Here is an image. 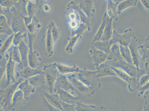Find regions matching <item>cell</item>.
<instances>
[{
    "instance_id": "6da1fadb",
    "label": "cell",
    "mask_w": 149,
    "mask_h": 111,
    "mask_svg": "<svg viewBox=\"0 0 149 111\" xmlns=\"http://www.w3.org/2000/svg\"><path fill=\"white\" fill-rule=\"evenodd\" d=\"M20 78L15 83L12 84L5 89H1V110H5L11 108L12 99L18 85L25 80Z\"/></svg>"
},
{
    "instance_id": "7a4b0ae2",
    "label": "cell",
    "mask_w": 149,
    "mask_h": 111,
    "mask_svg": "<svg viewBox=\"0 0 149 111\" xmlns=\"http://www.w3.org/2000/svg\"><path fill=\"white\" fill-rule=\"evenodd\" d=\"M43 71L45 76L46 84L50 93H54V85L60 74L57 69L55 63L45 65Z\"/></svg>"
},
{
    "instance_id": "3957f363",
    "label": "cell",
    "mask_w": 149,
    "mask_h": 111,
    "mask_svg": "<svg viewBox=\"0 0 149 111\" xmlns=\"http://www.w3.org/2000/svg\"><path fill=\"white\" fill-rule=\"evenodd\" d=\"M134 36V33L131 28L127 29L123 35L119 34L116 30L113 31L111 38L109 41V45L111 47L113 44L118 43L120 45L128 46Z\"/></svg>"
},
{
    "instance_id": "277c9868",
    "label": "cell",
    "mask_w": 149,
    "mask_h": 111,
    "mask_svg": "<svg viewBox=\"0 0 149 111\" xmlns=\"http://www.w3.org/2000/svg\"><path fill=\"white\" fill-rule=\"evenodd\" d=\"M10 10L13 12V14L11 17L9 25L13 33H17L21 31L28 32L22 15L16 10L14 6L11 8Z\"/></svg>"
},
{
    "instance_id": "5b68a950",
    "label": "cell",
    "mask_w": 149,
    "mask_h": 111,
    "mask_svg": "<svg viewBox=\"0 0 149 111\" xmlns=\"http://www.w3.org/2000/svg\"><path fill=\"white\" fill-rule=\"evenodd\" d=\"M28 65L30 67L37 68L39 66L40 58L37 51L33 49V42L36 33L31 34L28 32Z\"/></svg>"
},
{
    "instance_id": "8992f818",
    "label": "cell",
    "mask_w": 149,
    "mask_h": 111,
    "mask_svg": "<svg viewBox=\"0 0 149 111\" xmlns=\"http://www.w3.org/2000/svg\"><path fill=\"white\" fill-rule=\"evenodd\" d=\"M59 89L65 90L75 96L78 94L68 79L66 75L60 74L57 78L54 85V93H57Z\"/></svg>"
},
{
    "instance_id": "52a82bcc",
    "label": "cell",
    "mask_w": 149,
    "mask_h": 111,
    "mask_svg": "<svg viewBox=\"0 0 149 111\" xmlns=\"http://www.w3.org/2000/svg\"><path fill=\"white\" fill-rule=\"evenodd\" d=\"M12 45L8 50L9 53V58L7 64L6 76V88L12 84L16 82L15 75V68L16 62L13 61L12 58L11 51Z\"/></svg>"
},
{
    "instance_id": "ba28073f",
    "label": "cell",
    "mask_w": 149,
    "mask_h": 111,
    "mask_svg": "<svg viewBox=\"0 0 149 111\" xmlns=\"http://www.w3.org/2000/svg\"><path fill=\"white\" fill-rule=\"evenodd\" d=\"M66 77L71 83L78 94H85L88 92L89 88L81 82L77 78L75 74H66Z\"/></svg>"
},
{
    "instance_id": "9c48e42d",
    "label": "cell",
    "mask_w": 149,
    "mask_h": 111,
    "mask_svg": "<svg viewBox=\"0 0 149 111\" xmlns=\"http://www.w3.org/2000/svg\"><path fill=\"white\" fill-rule=\"evenodd\" d=\"M92 62L97 67L104 63L108 59V55L104 51L96 49L92 46L90 50Z\"/></svg>"
},
{
    "instance_id": "30bf717a",
    "label": "cell",
    "mask_w": 149,
    "mask_h": 111,
    "mask_svg": "<svg viewBox=\"0 0 149 111\" xmlns=\"http://www.w3.org/2000/svg\"><path fill=\"white\" fill-rule=\"evenodd\" d=\"M78 73L77 76V78L88 87L91 86L92 83L94 82L97 78V71L80 70Z\"/></svg>"
},
{
    "instance_id": "8fae6325",
    "label": "cell",
    "mask_w": 149,
    "mask_h": 111,
    "mask_svg": "<svg viewBox=\"0 0 149 111\" xmlns=\"http://www.w3.org/2000/svg\"><path fill=\"white\" fill-rule=\"evenodd\" d=\"M42 93L47 101L52 106L59 111H64L62 107V101L57 93H50L45 92H43Z\"/></svg>"
},
{
    "instance_id": "7c38bea8",
    "label": "cell",
    "mask_w": 149,
    "mask_h": 111,
    "mask_svg": "<svg viewBox=\"0 0 149 111\" xmlns=\"http://www.w3.org/2000/svg\"><path fill=\"white\" fill-rule=\"evenodd\" d=\"M18 87L23 92L25 101H28L31 94L35 93L36 88L29 83L28 79H26L21 83L18 85Z\"/></svg>"
},
{
    "instance_id": "4fadbf2b",
    "label": "cell",
    "mask_w": 149,
    "mask_h": 111,
    "mask_svg": "<svg viewBox=\"0 0 149 111\" xmlns=\"http://www.w3.org/2000/svg\"><path fill=\"white\" fill-rule=\"evenodd\" d=\"M17 47L21 55V62L23 67L29 66L28 60L29 48L25 40L23 39Z\"/></svg>"
},
{
    "instance_id": "5bb4252c",
    "label": "cell",
    "mask_w": 149,
    "mask_h": 111,
    "mask_svg": "<svg viewBox=\"0 0 149 111\" xmlns=\"http://www.w3.org/2000/svg\"><path fill=\"white\" fill-rule=\"evenodd\" d=\"M57 93L59 94L61 100L63 102L70 104H76L79 97L73 96L66 91L63 89H58Z\"/></svg>"
},
{
    "instance_id": "9a60e30c",
    "label": "cell",
    "mask_w": 149,
    "mask_h": 111,
    "mask_svg": "<svg viewBox=\"0 0 149 111\" xmlns=\"http://www.w3.org/2000/svg\"><path fill=\"white\" fill-rule=\"evenodd\" d=\"M79 7L89 18L93 17L95 12L93 0H79Z\"/></svg>"
},
{
    "instance_id": "2e32d148",
    "label": "cell",
    "mask_w": 149,
    "mask_h": 111,
    "mask_svg": "<svg viewBox=\"0 0 149 111\" xmlns=\"http://www.w3.org/2000/svg\"><path fill=\"white\" fill-rule=\"evenodd\" d=\"M97 78H101L108 76H117L116 72L107 63L100 65L97 69Z\"/></svg>"
},
{
    "instance_id": "e0dca14e",
    "label": "cell",
    "mask_w": 149,
    "mask_h": 111,
    "mask_svg": "<svg viewBox=\"0 0 149 111\" xmlns=\"http://www.w3.org/2000/svg\"><path fill=\"white\" fill-rule=\"evenodd\" d=\"M54 43L51 34V28L50 25L47 27L45 38V46L46 50L49 56H51L53 54Z\"/></svg>"
},
{
    "instance_id": "ac0fdd59",
    "label": "cell",
    "mask_w": 149,
    "mask_h": 111,
    "mask_svg": "<svg viewBox=\"0 0 149 111\" xmlns=\"http://www.w3.org/2000/svg\"><path fill=\"white\" fill-rule=\"evenodd\" d=\"M113 20V19L109 18L107 16L106 25L104 29L102 37L100 40L109 42L111 38L113 32V29H112Z\"/></svg>"
},
{
    "instance_id": "d6986e66",
    "label": "cell",
    "mask_w": 149,
    "mask_h": 111,
    "mask_svg": "<svg viewBox=\"0 0 149 111\" xmlns=\"http://www.w3.org/2000/svg\"><path fill=\"white\" fill-rule=\"evenodd\" d=\"M55 63V66L58 71L61 74L63 75L74 73H78L80 70L79 67L77 66H69L60 63Z\"/></svg>"
},
{
    "instance_id": "ffe728a7",
    "label": "cell",
    "mask_w": 149,
    "mask_h": 111,
    "mask_svg": "<svg viewBox=\"0 0 149 111\" xmlns=\"http://www.w3.org/2000/svg\"><path fill=\"white\" fill-rule=\"evenodd\" d=\"M138 0H124L118 5L117 12L119 15L124 11L130 8L136 6L137 4Z\"/></svg>"
},
{
    "instance_id": "44dd1931",
    "label": "cell",
    "mask_w": 149,
    "mask_h": 111,
    "mask_svg": "<svg viewBox=\"0 0 149 111\" xmlns=\"http://www.w3.org/2000/svg\"><path fill=\"white\" fill-rule=\"evenodd\" d=\"M1 34H4L10 36L14 33L8 24L7 19L4 15L1 14Z\"/></svg>"
},
{
    "instance_id": "7402d4cb",
    "label": "cell",
    "mask_w": 149,
    "mask_h": 111,
    "mask_svg": "<svg viewBox=\"0 0 149 111\" xmlns=\"http://www.w3.org/2000/svg\"><path fill=\"white\" fill-rule=\"evenodd\" d=\"M28 79L29 83L35 87L41 86L46 83L45 76L44 73L37 74Z\"/></svg>"
},
{
    "instance_id": "603a6c76",
    "label": "cell",
    "mask_w": 149,
    "mask_h": 111,
    "mask_svg": "<svg viewBox=\"0 0 149 111\" xmlns=\"http://www.w3.org/2000/svg\"><path fill=\"white\" fill-rule=\"evenodd\" d=\"M29 0H18L15 3L14 7L20 14L24 16H28L27 6Z\"/></svg>"
},
{
    "instance_id": "cb8c5ba5",
    "label": "cell",
    "mask_w": 149,
    "mask_h": 111,
    "mask_svg": "<svg viewBox=\"0 0 149 111\" xmlns=\"http://www.w3.org/2000/svg\"><path fill=\"white\" fill-rule=\"evenodd\" d=\"M118 5L113 2V0H108L107 9L106 12L108 17L109 18L114 19L118 15L117 8Z\"/></svg>"
},
{
    "instance_id": "d4e9b609",
    "label": "cell",
    "mask_w": 149,
    "mask_h": 111,
    "mask_svg": "<svg viewBox=\"0 0 149 111\" xmlns=\"http://www.w3.org/2000/svg\"><path fill=\"white\" fill-rule=\"evenodd\" d=\"M107 18V12H106L104 13L103 17L101 24L100 25L97 33H96L94 37H93V42L99 41V40L101 39L102 37L104 29H105L106 25Z\"/></svg>"
},
{
    "instance_id": "484cf974",
    "label": "cell",
    "mask_w": 149,
    "mask_h": 111,
    "mask_svg": "<svg viewBox=\"0 0 149 111\" xmlns=\"http://www.w3.org/2000/svg\"><path fill=\"white\" fill-rule=\"evenodd\" d=\"M93 46L97 49L104 51L107 55H109L110 52L111 47L109 42L99 40L93 42Z\"/></svg>"
},
{
    "instance_id": "4316f807",
    "label": "cell",
    "mask_w": 149,
    "mask_h": 111,
    "mask_svg": "<svg viewBox=\"0 0 149 111\" xmlns=\"http://www.w3.org/2000/svg\"><path fill=\"white\" fill-rule=\"evenodd\" d=\"M110 66L112 69L114 70L115 72H116V75L118 76L120 78H121L123 80L125 81L129 84H130L131 85H134V80L133 78H131L130 76L128 74H126L124 71H122L116 67L111 66Z\"/></svg>"
},
{
    "instance_id": "83f0119b",
    "label": "cell",
    "mask_w": 149,
    "mask_h": 111,
    "mask_svg": "<svg viewBox=\"0 0 149 111\" xmlns=\"http://www.w3.org/2000/svg\"><path fill=\"white\" fill-rule=\"evenodd\" d=\"M81 34L82 33H78L74 36H72V37L69 39L68 44L66 46L65 48L66 52L68 53H72L74 46L79 40Z\"/></svg>"
},
{
    "instance_id": "f1b7e54d",
    "label": "cell",
    "mask_w": 149,
    "mask_h": 111,
    "mask_svg": "<svg viewBox=\"0 0 149 111\" xmlns=\"http://www.w3.org/2000/svg\"><path fill=\"white\" fill-rule=\"evenodd\" d=\"M23 101L25 102V101L23 92L20 89L16 90L12 99L11 108L17 106Z\"/></svg>"
},
{
    "instance_id": "f546056e",
    "label": "cell",
    "mask_w": 149,
    "mask_h": 111,
    "mask_svg": "<svg viewBox=\"0 0 149 111\" xmlns=\"http://www.w3.org/2000/svg\"><path fill=\"white\" fill-rule=\"evenodd\" d=\"M120 53L125 60L129 64L132 65L133 63V62L132 55L128 47L120 45Z\"/></svg>"
},
{
    "instance_id": "4dcf8cb0",
    "label": "cell",
    "mask_w": 149,
    "mask_h": 111,
    "mask_svg": "<svg viewBox=\"0 0 149 111\" xmlns=\"http://www.w3.org/2000/svg\"><path fill=\"white\" fill-rule=\"evenodd\" d=\"M41 25L39 24V21L36 17H34L32 22L26 27L27 31L31 34L36 33L40 29Z\"/></svg>"
},
{
    "instance_id": "1f68e13d",
    "label": "cell",
    "mask_w": 149,
    "mask_h": 111,
    "mask_svg": "<svg viewBox=\"0 0 149 111\" xmlns=\"http://www.w3.org/2000/svg\"><path fill=\"white\" fill-rule=\"evenodd\" d=\"M14 33L10 35L3 43L1 48V58L6 53L9 48L13 45Z\"/></svg>"
},
{
    "instance_id": "d6a6232c",
    "label": "cell",
    "mask_w": 149,
    "mask_h": 111,
    "mask_svg": "<svg viewBox=\"0 0 149 111\" xmlns=\"http://www.w3.org/2000/svg\"><path fill=\"white\" fill-rule=\"evenodd\" d=\"M28 35V32L21 31L14 33L13 44L15 46H18L23 39L26 38Z\"/></svg>"
},
{
    "instance_id": "836d02e7",
    "label": "cell",
    "mask_w": 149,
    "mask_h": 111,
    "mask_svg": "<svg viewBox=\"0 0 149 111\" xmlns=\"http://www.w3.org/2000/svg\"><path fill=\"white\" fill-rule=\"evenodd\" d=\"M51 26V34L53 39L54 44H56L60 36V31L55 25L54 21H51L50 22Z\"/></svg>"
},
{
    "instance_id": "e575fe53",
    "label": "cell",
    "mask_w": 149,
    "mask_h": 111,
    "mask_svg": "<svg viewBox=\"0 0 149 111\" xmlns=\"http://www.w3.org/2000/svg\"><path fill=\"white\" fill-rule=\"evenodd\" d=\"M9 58V53L7 51L2 57L1 58V79L3 78L6 72L7 64Z\"/></svg>"
},
{
    "instance_id": "d590c367",
    "label": "cell",
    "mask_w": 149,
    "mask_h": 111,
    "mask_svg": "<svg viewBox=\"0 0 149 111\" xmlns=\"http://www.w3.org/2000/svg\"><path fill=\"white\" fill-rule=\"evenodd\" d=\"M11 54L13 60L16 63H18L22 66L21 55L17 46H15L13 44L12 45Z\"/></svg>"
},
{
    "instance_id": "8d00e7d4",
    "label": "cell",
    "mask_w": 149,
    "mask_h": 111,
    "mask_svg": "<svg viewBox=\"0 0 149 111\" xmlns=\"http://www.w3.org/2000/svg\"><path fill=\"white\" fill-rule=\"evenodd\" d=\"M36 3L32 2L29 0L27 6V10L28 16L30 17H33L34 15L36 13L37 10V7Z\"/></svg>"
},
{
    "instance_id": "74e56055",
    "label": "cell",
    "mask_w": 149,
    "mask_h": 111,
    "mask_svg": "<svg viewBox=\"0 0 149 111\" xmlns=\"http://www.w3.org/2000/svg\"><path fill=\"white\" fill-rule=\"evenodd\" d=\"M42 99V105L43 109L46 111H60L58 109L54 108L48 102L45 97L43 94L41 95Z\"/></svg>"
},
{
    "instance_id": "f35d334b",
    "label": "cell",
    "mask_w": 149,
    "mask_h": 111,
    "mask_svg": "<svg viewBox=\"0 0 149 111\" xmlns=\"http://www.w3.org/2000/svg\"><path fill=\"white\" fill-rule=\"evenodd\" d=\"M95 107L92 105H85L82 103L77 101L76 103V111H88L90 110L94 109Z\"/></svg>"
},
{
    "instance_id": "ab89813d",
    "label": "cell",
    "mask_w": 149,
    "mask_h": 111,
    "mask_svg": "<svg viewBox=\"0 0 149 111\" xmlns=\"http://www.w3.org/2000/svg\"><path fill=\"white\" fill-rule=\"evenodd\" d=\"M18 0H0L1 6L2 7L11 8L14 6Z\"/></svg>"
},
{
    "instance_id": "60d3db41",
    "label": "cell",
    "mask_w": 149,
    "mask_h": 111,
    "mask_svg": "<svg viewBox=\"0 0 149 111\" xmlns=\"http://www.w3.org/2000/svg\"><path fill=\"white\" fill-rule=\"evenodd\" d=\"M62 105L63 110L65 111H73L76 110V104L67 103L62 101Z\"/></svg>"
},
{
    "instance_id": "b9f144b4",
    "label": "cell",
    "mask_w": 149,
    "mask_h": 111,
    "mask_svg": "<svg viewBox=\"0 0 149 111\" xmlns=\"http://www.w3.org/2000/svg\"><path fill=\"white\" fill-rule=\"evenodd\" d=\"M149 81V73H147V74L143 76L141 78L139 85L141 86H143V85H146Z\"/></svg>"
},
{
    "instance_id": "7bdbcfd3",
    "label": "cell",
    "mask_w": 149,
    "mask_h": 111,
    "mask_svg": "<svg viewBox=\"0 0 149 111\" xmlns=\"http://www.w3.org/2000/svg\"><path fill=\"white\" fill-rule=\"evenodd\" d=\"M23 19L25 22V25L26 27L29 25L30 23L32 22V19L33 17H30L29 16H24L22 15Z\"/></svg>"
},
{
    "instance_id": "ee69618b",
    "label": "cell",
    "mask_w": 149,
    "mask_h": 111,
    "mask_svg": "<svg viewBox=\"0 0 149 111\" xmlns=\"http://www.w3.org/2000/svg\"><path fill=\"white\" fill-rule=\"evenodd\" d=\"M143 56L142 61L143 62L146 60L148 58H149V49H143Z\"/></svg>"
},
{
    "instance_id": "f6af8a7d",
    "label": "cell",
    "mask_w": 149,
    "mask_h": 111,
    "mask_svg": "<svg viewBox=\"0 0 149 111\" xmlns=\"http://www.w3.org/2000/svg\"><path fill=\"white\" fill-rule=\"evenodd\" d=\"M144 7L149 12V0H140Z\"/></svg>"
},
{
    "instance_id": "bcb514c9",
    "label": "cell",
    "mask_w": 149,
    "mask_h": 111,
    "mask_svg": "<svg viewBox=\"0 0 149 111\" xmlns=\"http://www.w3.org/2000/svg\"><path fill=\"white\" fill-rule=\"evenodd\" d=\"M140 89V91L141 92H140V94H143V93L145 91L149 89V81L146 84V85H145L144 86L141 87Z\"/></svg>"
},
{
    "instance_id": "7dc6e473",
    "label": "cell",
    "mask_w": 149,
    "mask_h": 111,
    "mask_svg": "<svg viewBox=\"0 0 149 111\" xmlns=\"http://www.w3.org/2000/svg\"><path fill=\"white\" fill-rule=\"evenodd\" d=\"M143 49H149V35L146 39V43L143 46H141Z\"/></svg>"
},
{
    "instance_id": "c3c4849f",
    "label": "cell",
    "mask_w": 149,
    "mask_h": 111,
    "mask_svg": "<svg viewBox=\"0 0 149 111\" xmlns=\"http://www.w3.org/2000/svg\"><path fill=\"white\" fill-rule=\"evenodd\" d=\"M144 66V69L146 70V72L147 73H149V58L146 60Z\"/></svg>"
},
{
    "instance_id": "681fc988",
    "label": "cell",
    "mask_w": 149,
    "mask_h": 111,
    "mask_svg": "<svg viewBox=\"0 0 149 111\" xmlns=\"http://www.w3.org/2000/svg\"><path fill=\"white\" fill-rule=\"evenodd\" d=\"M30 1H32V2H36V1H37V0H30Z\"/></svg>"
},
{
    "instance_id": "f907efd6",
    "label": "cell",
    "mask_w": 149,
    "mask_h": 111,
    "mask_svg": "<svg viewBox=\"0 0 149 111\" xmlns=\"http://www.w3.org/2000/svg\"><path fill=\"white\" fill-rule=\"evenodd\" d=\"M146 96H148L149 97V90L148 91V92L147 94L146 95Z\"/></svg>"
}]
</instances>
